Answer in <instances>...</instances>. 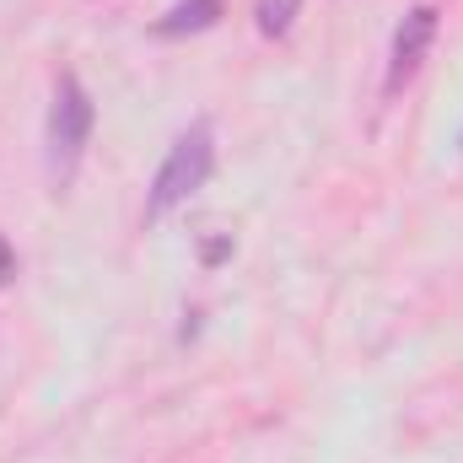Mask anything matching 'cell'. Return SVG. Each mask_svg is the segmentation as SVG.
Here are the masks:
<instances>
[{
	"label": "cell",
	"mask_w": 463,
	"mask_h": 463,
	"mask_svg": "<svg viewBox=\"0 0 463 463\" xmlns=\"http://www.w3.org/2000/svg\"><path fill=\"white\" fill-rule=\"evenodd\" d=\"M222 22V0H178L167 16H156V38H189V33H205Z\"/></svg>",
	"instance_id": "4"
},
{
	"label": "cell",
	"mask_w": 463,
	"mask_h": 463,
	"mask_svg": "<svg viewBox=\"0 0 463 463\" xmlns=\"http://www.w3.org/2000/svg\"><path fill=\"white\" fill-rule=\"evenodd\" d=\"M227 253H232V237H211V242H205V264H222Z\"/></svg>",
	"instance_id": "7"
},
{
	"label": "cell",
	"mask_w": 463,
	"mask_h": 463,
	"mask_svg": "<svg viewBox=\"0 0 463 463\" xmlns=\"http://www.w3.org/2000/svg\"><path fill=\"white\" fill-rule=\"evenodd\" d=\"M211 173H216V129L200 118V124H189V129L173 140V151L162 156V167H156V178H151V194H146V222H162L167 211H178L189 194H200V189L211 184Z\"/></svg>",
	"instance_id": "1"
},
{
	"label": "cell",
	"mask_w": 463,
	"mask_h": 463,
	"mask_svg": "<svg viewBox=\"0 0 463 463\" xmlns=\"http://www.w3.org/2000/svg\"><path fill=\"white\" fill-rule=\"evenodd\" d=\"M11 280H16V248L0 237V286H11Z\"/></svg>",
	"instance_id": "6"
},
{
	"label": "cell",
	"mask_w": 463,
	"mask_h": 463,
	"mask_svg": "<svg viewBox=\"0 0 463 463\" xmlns=\"http://www.w3.org/2000/svg\"><path fill=\"white\" fill-rule=\"evenodd\" d=\"M302 16V0H253V27L264 38H286Z\"/></svg>",
	"instance_id": "5"
},
{
	"label": "cell",
	"mask_w": 463,
	"mask_h": 463,
	"mask_svg": "<svg viewBox=\"0 0 463 463\" xmlns=\"http://www.w3.org/2000/svg\"><path fill=\"white\" fill-rule=\"evenodd\" d=\"M92 124H98V109L81 87V76H60L54 81V103H49V124H43V146H49V178L54 184H71L76 167H81V151L92 140Z\"/></svg>",
	"instance_id": "2"
},
{
	"label": "cell",
	"mask_w": 463,
	"mask_h": 463,
	"mask_svg": "<svg viewBox=\"0 0 463 463\" xmlns=\"http://www.w3.org/2000/svg\"><path fill=\"white\" fill-rule=\"evenodd\" d=\"M437 38V5H410L404 22L393 27V49H388V92H399L404 81H415L426 49Z\"/></svg>",
	"instance_id": "3"
}]
</instances>
